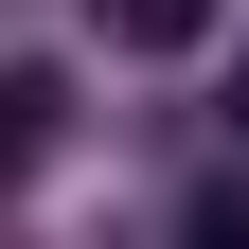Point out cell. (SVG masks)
Instances as JSON below:
<instances>
[{
  "instance_id": "cell-4",
  "label": "cell",
  "mask_w": 249,
  "mask_h": 249,
  "mask_svg": "<svg viewBox=\"0 0 249 249\" xmlns=\"http://www.w3.org/2000/svg\"><path fill=\"white\" fill-rule=\"evenodd\" d=\"M231 124H249V71H231Z\"/></svg>"
},
{
  "instance_id": "cell-3",
  "label": "cell",
  "mask_w": 249,
  "mask_h": 249,
  "mask_svg": "<svg viewBox=\"0 0 249 249\" xmlns=\"http://www.w3.org/2000/svg\"><path fill=\"white\" fill-rule=\"evenodd\" d=\"M196 249H249V178H213V196H196Z\"/></svg>"
},
{
  "instance_id": "cell-2",
  "label": "cell",
  "mask_w": 249,
  "mask_h": 249,
  "mask_svg": "<svg viewBox=\"0 0 249 249\" xmlns=\"http://www.w3.org/2000/svg\"><path fill=\"white\" fill-rule=\"evenodd\" d=\"M89 18H107L124 53H196V36H213V0H89Z\"/></svg>"
},
{
  "instance_id": "cell-1",
  "label": "cell",
  "mask_w": 249,
  "mask_h": 249,
  "mask_svg": "<svg viewBox=\"0 0 249 249\" xmlns=\"http://www.w3.org/2000/svg\"><path fill=\"white\" fill-rule=\"evenodd\" d=\"M53 124H71V89H53V71H0V196L53 160Z\"/></svg>"
}]
</instances>
